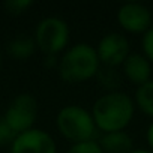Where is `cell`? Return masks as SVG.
<instances>
[{"mask_svg":"<svg viewBox=\"0 0 153 153\" xmlns=\"http://www.w3.org/2000/svg\"><path fill=\"white\" fill-rule=\"evenodd\" d=\"M32 5H33L32 0H8V2H5L3 8H5L6 12L11 14V15H21V14H24Z\"/></svg>","mask_w":153,"mask_h":153,"instance_id":"5bb4252c","label":"cell"},{"mask_svg":"<svg viewBox=\"0 0 153 153\" xmlns=\"http://www.w3.org/2000/svg\"><path fill=\"white\" fill-rule=\"evenodd\" d=\"M135 114L134 99L120 90H110L99 96L92 108V116L98 131L102 134L125 131Z\"/></svg>","mask_w":153,"mask_h":153,"instance_id":"6da1fadb","label":"cell"},{"mask_svg":"<svg viewBox=\"0 0 153 153\" xmlns=\"http://www.w3.org/2000/svg\"><path fill=\"white\" fill-rule=\"evenodd\" d=\"M36 117H38V102L35 96L30 93H21L15 96L3 116L5 122L11 126V129L17 135L33 129Z\"/></svg>","mask_w":153,"mask_h":153,"instance_id":"5b68a950","label":"cell"},{"mask_svg":"<svg viewBox=\"0 0 153 153\" xmlns=\"http://www.w3.org/2000/svg\"><path fill=\"white\" fill-rule=\"evenodd\" d=\"M11 153H57V144L48 132L33 128L15 137Z\"/></svg>","mask_w":153,"mask_h":153,"instance_id":"ba28073f","label":"cell"},{"mask_svg":"<svg viewBox=\"0 0 153 153\" xmlns=\"http://www.w3.org/2000/svg\"><path fill=\"white\" fill-rule=\"evenodd\" d=\"M66 153H104V150L99 146L98 140H93V141H86L78 144H71Z\"/></svg>","mask_w":153,"mask_h":153,"instance_id":"4fadbf2b","label":"cell"},{"mask_svg":"<svg viewBox=\"0 0 153 153\" xmlns=\"http://www.w3.org/2000/svg\"><path fill=\"white\" fill-rule=\"evenodd\" d=\"M56 126L60 135L71 144L93 141L98 135V128L92 111L76 104L66 105L57 113Z\"/></svg>","mask_w":153,"mask_h":153,"instance_id":"3957f363","label":"cell"},{"mask_svg":"<svg viewBox=\"0 0 153 153\" xmlns=\"http://www.w3.org/2000/svg\"><path fill=\"white\" fill-rule=\"evenodd\" d=\"M141 48H143V54L153 65V26L141 36Z\"/></svg>","mask_w":153,"mask_h":153,"instance_id":"9a60e30c","label":"cell"},{"mask_svg":"<svg viewBox=\"0 0 153 153\" xmlns=\"http://www.w3.org/2000/svg\"><path fill=\"white\" fill-rule=\"evenodd\" d=\"M36 48L38 47L35 44V39L30 38V36H26V35L17 36V38H14L8 44L9 56L17 59V60H27V59H30L35 54Z\"/></svg>","mask_w":153,"mask_h":153,"instance_id":"8fae6325","label":"cell"},{"mask_svg":"<svg viewBox=\"0 0 153 153\" xmlns=\"http://www.w3.org/2000/svg\"><path fill=\"white\" fill-rule=\"evenodd\" d=\"M134 102L135 107H138L146 116L153 119V78L146 84L137 87Z\"/></svg>","mask_w":153,"mask_h":153,"instance_id":"7c38bea8","label":"cell"},{"mask_svg":"<svg viewBox=\"0 0 153 153\" xmlns=\"http://www.w3.org/2000/svg\"><path fill=\"white\" fill-rule=\"evenodd\" d=\"M119 26L132 35H144L153 26V12L143 3L126 2L117 9Z\"/></svg>","mask_w":153,"mask_h":153,"instance_id":"52a82bcc","label":"cell"},{"mask_svg":"<svg viewBox=\"0 0 153 153\" xmlns=\"http://www.w3.org/2000/svg\"><path fill=\"white\" fill-rule=\"evenodd\" d=\"M101 62L96 48L87 42H78L62 54L57 72L60 80L66 84H81L98 75Z\"/></svg>","mask_w":153,"mask_h":153,"instance_id":"7a4b0ae2","label":"cell"},{"mask_svg":"<svg viewBox=\"0 0 153 153\" xmlns=\"http://www.w3.org/2000/svg\"><path fill=\"white\" fill-rule=\"evenodd\" d=\"M104 153H131L134 150L132 137L126 131L102 134L98 140Z\"/></svg>","mask_w":153,"mask_h":153,"instance_id":"30bf717a","label":"cell"},{"mask_svg":"<svg viewBox=\"0 0 153 153\" xmlns=\"http://www.w3.org/2000/svg\"><path fill=\"white\" fill-rule=\"evenodd\" d=\"M146 141H147L149 150L153 152V122L149 125V128H147V131H146Z\"/></svg>","mask_w":153,"mask_h":153,"instance_id":"e0dca14e","label":"cell"},{"mask_svg":"<svg viewBox=\"0 0 153 153\" xmlns=\"http://www.w3.org/2000/svg\"><path fill=\"white\" fill-rule=\"evenodd\" d=\"M122 69L123 75L137 87L152 80V63L147 60L144 54L131 53L129 57L122 65Z\"/></svg>","mask_w":153,"mask_h":153,"instance_id":"9c48e42d","label":"cell"},{"mask_svg":"<svg viewBox=\"0 0 153 153\" xmlns=\"http://www.w3.org/2000/svg\"><path fill=\"white\" fill-rule=\"evenodd\" d=\"M17 134L11 129V126L5 122V119L2 117L0 119V147H5V146H11L15 140Z\"/></svg>","mask_w":153,"mask_h":153,"instance_id":"2e32d148","label":"cell"},{"mask_svg":"<svg viewBox=\"0 0 153 153\" xmlns=\"http://www.w3.org/2000/svg\"><path fill=\"white\" fill-rule=\"evenodd\" d=\"M0 65H2V54H0Z\"/></svg>","mask_w":153,"mask_h":153,"instance_id":"d6986e66","label":"cell"},{"mask_svg":"<svg viewBox=\"0 0 153 153\" xmlns=\"http://www.w3.org/2000/svg\"><path fill=\"white\" fill-rule=\"evenodd\" d=\"M131 153H153V152H150L149 149H134Z\"/></svg>","mask_w":153,"mask_h":153,"instance_id":"ac0fdd59","label":"cell"},{"mask_svg":"<svg viewBox=\"0 0 153 153\" xmlns=\"http://www.w3.org/2000/svg\"><path fill=\"white\" fill-rule=\"evenodd\" d=\"M33 39L45 56H57L68 50L71 29L63 18L45 17L38 23Z\"/></svg>","mask_w":153,"mask_h":153,"instance_id":"277c9868","label":"cell"},{"mask_svg":"<svg viewBox=\"0 0 153 153\" xmlns=\"http://www.w3.org/2000/svg\"><path fill=\"white\" fill-rule=\"evenodd\" d=\"M95 48L101 66L104 68H119L131 54V44L128 38L119 32H110L104 35Z\"/></svg>","mask_w":153,"mask_h":153,"instance_id":"8992f818","label":"cell"}]
</instances>
